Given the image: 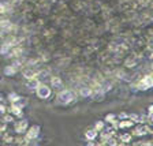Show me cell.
Segmentation results:
<instances>
[{
    "mask_svg": "<svg viewBox=\"0 0 153 146\" xmlns=\"http://www.w3.org/2000/svg\"><path fill=\"white\" fill-rule=\"evenodd\" d=\"M36 93H37V96L40 97V99L47 100V99H49V97H51L52 90H51V87H48L47 85H44V83H40V85L36 87Z\"/></svg>",
    "mask_w": 153,
    "mask_h": 146,
    "instance_id": "obj_1",
    "label": "cell"
},
{
    "mask_svg": "<svg viewBox=\"0 0 153 146\" xmlns=\"http://www.w3.org/2000/svg\"><path fill=\"white\" fill-rule=\"evenodd\" d=\"M74 99H75V96H74V93L71 92V90H62V92L57 94V100H59V102H62V104H70Z\"/></svg>",
    "mask_w": 153,
    "mask_h": 146,
    "instance_id": "obj_2",
    "label": "cell"
},
{
    "mask_svg": "<svg viewBox=\"0 0 153 146\" xmlns=\"http://www.w3.org/2000/svg\"><path fill=\"white\" fill-rule=\"evenodd\" d=\"M26 135H25V142H30V141L36 139L38 137V134H40V127L38 126H32L30 128L25 131Z\"/></svg>",
    "mask_w": 153,
    "mask_h": 146,
    "instance_id": "obj_3",
    "label": "cell"
},
{
    "mask_svg": "<svg viewBox=\"0 0 153 146\" xmlns=\"http://www.w3.org/2000/svg\"><path fill=\"white\" fill-rule=\"evenodd\" d=\"M137 86L140 90H148L149 87H153V75H145Z\"/></svg>",
    "mask_w": 153,
    "mask_h": 146,
    "instance_id": "obj_4",
    "label": "cell"
},
{
    "mask_svg": "<svg viewBox=\"0 0 153 146\" xmlns=\"http://www.w3.org/2000/svg\"><path fill=\"white\" fill-rule=\"evenodd\" d=\"M10 113L11 115H15V116H22V107H21V104L19 102H14V104H11V107L8 108Z\"/></svg>",
    "mask_w": 153,
    "mask_h": 146,
    "instance_id": "obj_5",
    "label": "cell"
},
{
    "mask_svg": "<svg viewBox=\"0 0 153 146\" xmlns=\"http://www.w3.org/2000/svg\"><path fill=\"white\" fill-rule=\"evenodd\" d=\"M149 127L148 126H137V127L133 130V135H145L146 133H149Z\"/></svg>",
    "mask_w": 153,
    "mask_h": 146,
    "instance_id": "obj_6",
    "label": "cell"
},
{
    "mask_svg": "<svg viewBox=\"0 0 153 146\" xmlns=\"http://www.w3.org/2000/svg\"><path fill=\"white\" fill-rule=\"evenodd\" d=\"M27 130V122L26 120H19L15 123V131L18 134L21 133H25V131Z\"/></svg>",
    "mask_w": 153,
    "mask_h": 146,
    "instance_id": "obj_7",
    "label": "cell"
},
{
    "mask_svg": "<svg viewBox=\"0 0 153 146\" xmlns=\"http://www.w3.org/2000/svg\"><path fill=\"white\" fill-rule=\"evenodd\" d=\"M134 126V122L130 120V119H124V120L118 122V128H128V127H133Z\"/></svg>",
    "mask_w": 153,
    "mask_h": 146,
    "instance_id": "obj_8",
    "label": "cell"
},
{
    "mask_svg": "<svg viewBox=\"0 0 153 146\" xmlns=\"http://www.w3.org/2000/svg\"><path fill=\"white\" fill-rule=\"evenodd\" d=\"M51 83H52L53 87H62V85H63V82H62V79L59 78V76H52Z\"/></svg>",
    "mask_w": 153,
    "mask_h": 146,
    "instance_id": "obj_9",
    "label": "cell"
},
{
    "mask_svg": "<svg viewBox=\"0 0 153 146\" xmlns=\"http://www.w3.org/2000/svg\"><path fill=\"white\" fill-rule=\"evenodd\" d=\"M97 134H99V133H97L96 130H89V131H86V133H85V137H86V139L93 141V139H96Z\"/></svg>",
    "mask_w": 153,
    "mask_h": 146,
    "instance_id": "obj_10",
    "label": "cell"
},
{
    "mask_svg": "<svg viewBox=\"0 0 153 146\" xmlns=\"http://www.w3.org/2000/svg\"><path fill=\"white\" fill-rule=\"evenodd\" d=\"M23 75H25V78L26 79H32V78H37V73H36L34 70H26V71H23Z\"/></svg>",
    "mask_w": 153,
    "mask_h": 146,
    "instance_id": "obj_11",
    "label": "cell"
},
{
    "mask_svg": "<svg viewBox=\"0 0 153 146\" xmlns=\"http://www.w3.org/2000/svg\"><path fill=\"white\" fill-rule=\"evenodd\" d=\"M79 93H81V96H83V97H88V96H92L93 90L90 89V87H81Z\"/></svg>",
    "mask_w": 153,
    "mask_h": 146,
    "instance_id": "obj_12",
    "label": "cell"
},
{
    "mask_svg": "<svg viewBox=\"0 0 153 146\" xmlns=\"http://www.w3.org/2000/svg\"><path fill=\"white\" fill-rule=\"evenodd\" d=\"M40 83H41V82H40L37 78H32V79H27V86H29V87H37Z\"/></svg>",
    "mask_w": 153,
    "mask_h": 146,
    "instance_id": "obj_13",
    "label": "cell"
},
{
    "mask_svg": "<svg viewBox=\"0 0 153 146\" xmlns=\"http://www.w3.org/2000/svg\"><path fill=\"white\" fill-rule=\"evenodd\" d=\"M92 96H93V100L94 101H101L102 100V97H104V93L100 90V92H94V93H92Z\"/></svg>",
    "mask_w": 153,
    "mask_h": 146,
    "instance_id": "obj_14",
    "label": "cell"
},
{
    "mask_svg": "<svg viewBox=\"0 0 153 146\" xmlns=\"http://www.w3.org/2000/svg\"><path fill=\"white\" fill-rule=\"evenodd\" d=\"M4 73H6L7 75H14V74L16 73V66H8V67H6Z\"/></svg>",
    "mask_w": 153,
    "mask_h": 146,
    "instance_id": "obj_15",
    "label": "cell"
},
{
    "mask_svg": "<svg viewBox=\"0 0 153 146\" xmlns=\"http://www.w3.org/2000/svg\"><path fill=\"white\" fill-rule=\"evenodd\" d=\"M131 141V134H122L120 135V142L128 143Z\"/></svg>",
    "mask_w": 153,
    "mask_h": 146,
    "instance_id": "obj_16",
    "label": "cell"
},
{
    "mask_svg": "<svg viewBox=\"0 0 153 146\" xmlns=\"http://www.w3.org/2000/svg\"><path fill=\"white\" fill-rule=\"evenodd\" d=\"M8 99H10V101L14 104V102H19V101H21V96H18V94H15V93H13V94L8 96Z\"/></svg>",
    "mask_w": 153,
    "mask_h": 146,
    "instance_id": "obj_17",
    "label": "cell"
},
{
    "mask_svg": "<svg viewBox=\"0 0 153 146\" xmlns=\"http://www.w3.org/2000/svg\"><path fill=\"white\" fill-rule=\"evenodd\" d=\"M94 130L97 131V133L104 130V122H97V123L94 124Z\"/></svg>",
    "mask_w": 153,
    "mask_h": 146,
    "instance_id": "obj_18",
    "label": "cell"
},
{
    "mask_svg": "<svg viewBox=\"0 0 153 146\" xmlns=\"http://www.w3.org/2000/svg\"><path fill=\"white\" fill-rule=\"evenodd\" d=\"M8 10H10V7L7 6V4L0 3V14H6V13H8Z\"/></svg>",
    "mask_w": 153,
    "mask_h": 146,
    "instance_id": "obj_19",
    "label": "cell"
},
{
    "mask_svg": "<svg viewBox=\"0 0 153 146\" xmlns=\"http://www.w3.org/2000/svg\"><path fill=\"white\" fill-rule=\"evenodd\" d=\"M148 119L153 122V105H149V108H148Z\"/></svg>",
    "mask_w": 153,
    "mask_h": 146,
    "instance_id": "obj_20",
    "label": "cell"
},
{
    "mask_svg": "<svg viewBox=\"0 0 153 146\" xmlns=\"http://www.w3.org/2000/svg\"><path fill=\"white\" fill-rule=\"evenodd\" d=\"M14 120V118L11 116V115H6L4 113V116H3V122L4 123H10V122H13Z\"/></svg>",
    "mask_w": 153,
    "mask_h": 146,
    "instance_id": "obj_21",
    "label": "cell"
},
{
    "mask_svg": "<svg viewBox=\"0 0 153 146\" xmlns=\"http://www.w3.org/2000/svg\"><path fill=\"white\" fill-rule=\"evenodd\" d=\"M6 107H4V105L3 104H0V113H1V115H4V113H6Z\"/></svg>",
    "mask_w": 153,
    "mask_h": 146,
    "instance_id": "obj_22",
    "label": "cell"
},
{
    "mask_svg": "<svg viewBox=\"0 0 153 146\" xmlns=\"http://www.w3.org/2000/svg\"><path fill=\"white\" fill-rule=\"evenodd\" d=\"M0 101H1V96H0Z\"/></svg>",
    "mask_w": 153,
    "mask_h": 146,
    "instance_id": "obj_23",
    "label": "cell"
},
{
    "mask_svg": "<svg viewBox=\"0 0 153 146\" xmlns=\"http://www.w3.org/2000/svg\"><path fill=\"white\" fill-rule=\"evenodd\" d=\"M152 70H153V63H152Z\"/></svg>",
    "mask_w": 153,
    "mask_h": 146,
    "instance_id": "obj_24",
    "label": "cell"
},
{
    "mask_svg": "<svg viewBox=\"0 0 153 146\" xmlns=\"http://www.w3.org/2000/svg\"><path fill=\"white\" fill-rule=\"evenodd\" d=\"M152 133H153V131H152Z\"/></svg>",
    "mask_w": 153,
    "mask_h": 146,
    "instance_id": "obj_25",
    "label": "cell"
}]
</instances>
